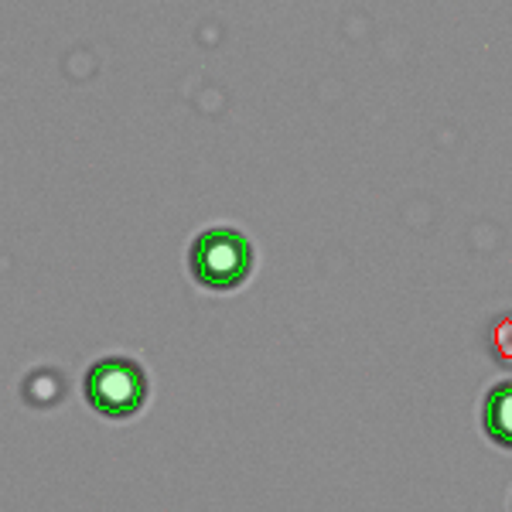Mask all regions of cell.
Segmentation results:
<instances>
[{"label":"cell","mask_w":512,"mask_h":512,"mask_svg":"<svg viewBox=\"0 0 512 512\" xmlns=\"http://www.w3.org/2000/svg\"><path fill=\"white\" fill-rule=\"evenodd\" d=\"M192 274L209 291H233L253 267V250L236 229H205L188 253Z\"/></svg>","instance_id":"obj_1"},{"label":"cell","mask_w":512,"mask_h":512,"mask_svg":"<svg viewBox=\"0 0 512 512\" xmlns=\"http://www.w3.org/2000/svg\"><path fill=\"white\" fill-rule=\"evenodd\" d=\"M492 352L502 366H512V315L495 321V332H492Z\"/></svg>","instance_id":"obj_4"},{"label":"cell","mask_w":512,"mask_h":512,"mask_svg":"<svg viewBox=\"0 0 512 512\" xmlns=\"http://www.w3.org/2000/svg\"><path fill=\"white\" fill-rule=\"evenodd\" d=\"M144 396H147V379L144 369L134 359H123V355L99 359L86 373V400L103 417L120 420L137 414Z\"/></svg>","instance_id":"obj_2"},{"label":"cell","mask_w":512,"mask_h":512,"mask_svg":"<svg viewBox=\"0 0 512 512\" xmlns=\"http://www.w3.org/2000/svg\"><path fill=\"white\" fill-rule=\"evenodd\" d=\"M485 434L502 448H512V379H502L499 386H492L485 396Z\"/></svg>","instance_id":"obj_3"}]
</instances>
